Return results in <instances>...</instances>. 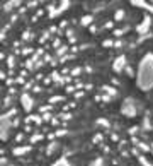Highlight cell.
<instances>
[{"label": "cell", "instance_id": "obj_1", "mask_svg": "<svg viewBox=\"0 0 153 166\" xmlns=\"http://www.w3.org/2000/svg\"><path fill=\"white\" fill-rule=\"evenodd\" d=\"M9 2H10V0H0V9H4L5 7V5H7Z\"/></svg>", "mask_w": 153, "mask_h": 166}]
</instances>
